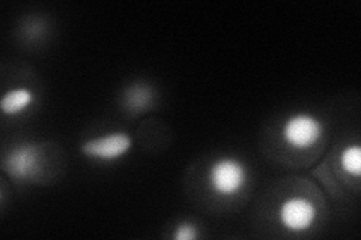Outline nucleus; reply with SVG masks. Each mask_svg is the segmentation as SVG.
<instances>
[{
  "mask_svg": "<svg viewBox=\"0 0 361 240\" xmlns=\"http://www.w3.org/2000/svg\"><path fill=\"white\" fill-rule=\"evenodd\" d=\"M248 182V170L238 158L226 156L217 159L209 167L208 184L220 197L231 198L238 196Z\"/></svg>",
  "mask_w": 361,
  "mask_h": 240,
  "instance_id": "nucleus-1",
  "label": "nucleus"
},
{
  "mask_svg": "<svg viewBox=\"0 0 361 240\" xmlns=\"http://www.w3.org/2000/svg\"><path fill=\"white\" fill-rule=\"evenodd\" d=\"M324 134L322 122L309 113H298L290 116L281 130L285 141L297 151H307L321 140Z\"/></svg>",
  "mask_w": 361,
  "mask_h": 240,
  "instance_id": "nucleus-2",
  "label": "nucleus"
},
{
  "mask_svg": "<svg viewBox=\"0 0 361 240\" xmlns=\"http://www.w3.org/2000/svg\"><path fill=\"white\" fill-rule=\"evenodd\" d=\"M41 156L38 144L23 143L5 155L2 167L5 173L16 180H33L38 177L39 171L42 170Z\"/></svg>",
  "mask_w": 361,
  "mask_h": 240,
  "instance_id": "nucleus-3",
  "label": "nucleus"
},
{
  "mask_svg": "<svg viewBox=\"0 0 361 240\" xmlns=\"http://www.w3.org/2000/svg\"><path fill=\"white\" fill-rule=\"evenodd\" d=\"M133 147L131 137L126 132H110L82 143V153L98 163H115L126 156Z\"/></svg>",
  "mask_w": 361,
  "mask_h": 240,
  "instance_id": "nucleus-4",
  "label": "nucleus"
},
{
  "mask_svg": "<svg viewBox=\"0 0 361 240\" xmlns=\"http://www.w3.org/2000/svg\"><path fill=\"white\" fill-rule=\"evenodd\" d=\"M318 210L314 204L304 197H292L280 206L279 220L286 230L302 233L314 224Z\"/></svg>",
  "mask_w": 361,
  "mask_h": 240,
  "instance_id": "nucleus-5",
  "label": "nucleus"
},
{
  "mask_svg": "<svg viewBox=\"0 0 361 240\" xmlns=\"http://www.w3.org/2000/svg\"><path fill=\"white\" fill-rule=\"evenodd\" d=\"M154 99L155 94L152 86L146 83H134L123 90L122 107L133 114H139L151 110Z\"/></svg>",
  "mask_w": 361,
  "mask_h": 240,
  "instance_id": "nucleus-6",
  "label": "nucleus"
},
{
  "mask_svg": "<svg viewBox=\"0 0 361 240\" xmlns=\"http://www.w3.org/2000/svg\"><path fill=\"white\" fill-rule=\"evenodd\" d=\"M33 101H35V95L29 87H17L4 95L0 108L5 116H17L26 111L33 104Z\"/></svg>",
  "mask_w": 361,
  "mask_h": 240,
  "instance_id": "nucleus-7",
  "label": "nucleus"
},
{
  "mask_svg": "<svg viewBox=\"0 0 361 240\" xmlns=\"http://www.w3.org/2000/svg\"><path fill=\"white\" fill-rule=\"evenodd\" d=\"M341 165L348 175L360 177L361 175V149L358 144L345 147L341 153Z\"/></svg>",
  "mask_w": 361,
  "mask_h": 240,
  "instance_id": "nucleus-8",
  "label": "nucleus"
},
{
  "mask_svg": "<svg viewBox=\"0 0 361 240\" xmlns=\"http://www.w3.org/2000/svg\"><path fill=\"white\" fill-rule=\"evenodd\" d=\"M197 237H199L197 227L196 224L190 221H183L180 224H178V227L173 232L175 240H196Z\"/></svg>",
  "mask_w": 361,
  "mask_h": 240,
  "instance_id": "nucleus-9",
  "label": "nucleus"
},
{
  "mask_svg": "<svg viewBox=\"0 0 361 240\" xmlns=\"http://www.w3.org/2000/svg\"><path fill=\"white\" fill-rule=\"evenodd\" d=\"M30 30H26V33L29 35V38H38L41 33L44 32V23L42 21H39V20H33L32 23H30Z\"/></svg>",
  "mask_w": 361,
  "mask_h": 240,
  "instance_id": "nucleus-10",
  "label": "nucleus"
}]
</instances>
